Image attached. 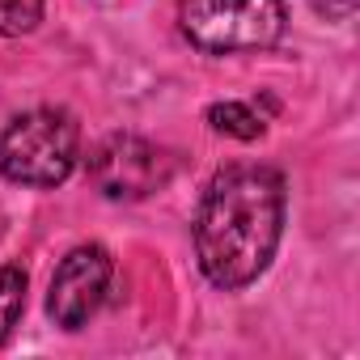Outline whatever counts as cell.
Listing matches in <instances>:
<instances>
[{
  "instance_id": "cell-1",
  "label": "cell",
  "mask_w": 360,
  "mask_h": 360,
  "mask_svg": "<svg viewBox=\"0 0 360 360\" xmlns=\"http://www.w3.org/2000/svg\"><path fill=\"white\" fill-rule=\"evenodd\" d=\"M284 233V178L271 165H229L221 169L195 217L200 271L217 288L255 284L276 259Z\"/></svg>"
},
{
  "instance_id": "cell-2",
  "label": "cell",
  "mask_w": 360,
  "mask_h": 360,
  "mask_svg": "<svg viewBox=\"0 0 360 360\" xmlns=\"http://www.w3.org/2000/svg\"><path fill=\"white\" fill-rule=\"evenodd\" d=\"M81 131L68 110H26L0 127V174L22 187H56L72 174Z\"/></svg>"
},
{
  "instance_id": "cell-3",
  "label": "cell",
  "mask_w": 360,
  "mask_h": 360,
  "mask_svg": "<svg viewBox=\"0 0 360 360\" xmlns=\"http://www.w3.org/2000/svg\"><path fill=\"white\" fill-rule=\"evenodd\" d=\"M183 34L208 56L263 51L284 34V0H183Z\"/></svg>"
},
{
  "instance_id": "cell-4",
  "label": "cell",
  "mask_w": 360,
  "mask_h": 360,
  "mask_svg": "<svg viewBox=\"0 0 360 360\" xmlns=\"http://www.w3.org/2000/svg\"><path fill=\"white\" fill-rule=\"evenodd\" d=\"M174 161L140 136H106L89 153V178L106 200H144L165 187Z\"/></svg>"
},
{
  "instance_id": "cell-5",
  "label": "cell",
  "mask_w": 360,
  "mask_h": 360,
  "mask_svg": "<svg viewBox=\"0 0 360 360\" xmlns=\"http://www.w3.org/2000/svg\"><path fill=\"white\" fill-rule=\"evenodd\" d=\"M115 263L102 246H77L64 255V263L51 276V292H47V314L56 318V326L64 330H81L98 305L106 301Z\"/></svg>"
},
{
  "instance_id": "cell-6",
  "label": "cell",
  "mask_w": 360,
  "mask_h": 360,
  "mask_svg": "<svg viewBox=\"0 0 360 360\" xmlns=\"http://www.w3.org/2000/svg\"><path fill=\"white\" fill-rule=\"evenodd\" d=\"M208 123H212V131L233 136V140H259L263 127H267L263 115H255L242 102H217V106H208Z\"/></svg>"
},
{
  "instance_id": "cell-7",
  "label": "cell",
  "mask_w": 360,
  "mask_h": 360,
  "mask_svg": "<svg viewBox=\"0 0 360 360\" xmlns=\"http://www.w3.org/2000/svg\"><path fill=\"white\" fill-rule=\"evenodd\" d=\"M26 309V271L22 267H0V343H9L13 326L22 322Z\"/></svg>"
},
{
  "instance_id": "cell-8",
  "label": "cell",
  "mask_w": 360,
  "mask_h": 360,
  "mask_svg": "<svg viewBox=\"0 0 360 360\" xmlns=\"http://www.w3.org/2000/svg\"><path fill=\"white\" fill-rule=\"evenodd\" d=\"M43 22V0H0V34H30Z\"/></svg>"
},
{
  "instance_id": "cell-9",
  "label": "cell",
  "mask_w": 360,
  "mask_h": 360,
  "mask_svg": "<svg viewBox=\"0 0 360 360\" xmlns=\"http://www.w3.org/2000/svg\"><path fill=\"white\" fill-rule=\"evenodd\" d=\"M352 5H356V0H314V9L326 13V18H347Z\"/></svg>"
}]
</instances>
